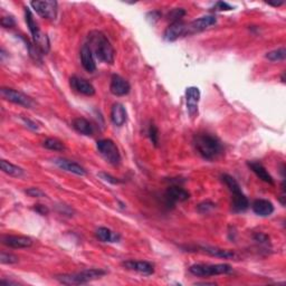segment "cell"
Wrapping results in <instances>:
<instances>
[{
    "label": "cell",
    "mask_w": 286,
    "mask_h": 286,
    "mask_svg": "<svg viewBox=\"0 0 286 286\" xmlns=\"http://www.w3.org/2000/svg\"><path fill=\"white\" fill-rule=\"evenodd\" d=\"M100 155L112 166H119L121 163V153L119 148L111 139H102L96 143Z\"/></svg>",
    "instance_id": "cell-6"
},
{
    "label": "cell",
    "mask_w": 286,
    "mask_h": 286,
    "mask_svg": "<svg viewBox=\"0 0 286 286\" xmlns=\"http://www.w3.org/2000/svg\"><path fill=\"white\" fill-rule=\"evenodd\" d=\"M105 274H106L105 270L101 268H90L76 273L60 274L57 275L55 278L57 279L59 283H62L64 285H82V284H88L92 282V280L103 277Z\"/></svg>",
    "instance_id": "cell-3"
},
{
    "label": "cell",
    "mask_w": 286,
    "mask_h": 286,
    "mask_svg": "<svg viewBox=\"0 0 286 286\" xmlns=\"http://www.w3.org/2000/svg\"><path fill=\"white\" fill-rule=\"evenodd\" d=\"M148 134H149V137H150L151 142L153 143V146L158 147V145H159V130H158V127L155 124H152V123L150 124Z\"/></svg>",
    "instance_id": "cell-30"
},
{
    "label": "cell",
    "mask_w": 286,
    "mask_h": 286,
    "mask_svg": "<svg viewBox=\"0 0 286 286\" xmlns=\"http://www.w3.org/2000/svg\"><path fill=\"white\" fill-rule=\"evenodd\" d=\"M25 19H26V24L29 28V32L33 36V44L37 47L43 54H47L49 50V40L47 35L40 32L38 27V24L36 22L32 10L29 8H25Z\"/></svg>",
    "instance_id": "cell-4"
},
{
    "label": "cell",
    "mask_w": 286,
    "mask_h": 286,
    "mask_svg": "<svg viewBox=\"0 0 286 286\" xmlns=\"http://www.w3.org/2000/svg\"><path fill=\"white\" fill-rule=\"evenodd\" d=\"M234 7H232L231 5H228L227 3L224 2H218L214 4L213 10H217V12H228V10H233Z\"/></svg>",
    "instance_id": "cell-35"
},
{
    "label": "cell",
    "mask_w": 286,
    "mask_h": 286,
    "mask_svg": "<svg viewBox=\"0 0 286 286\" xmlns=\"http://www.w3.org/2000/svg\"><path fill=\"white\" fill-rule=\"evenodd\" d=\"M88 38H89L88 44L96 58L100 59L101 62H103L105 64L112 65L114 63L115 50L109 38H107L103 33L94 30V32L90 33Z\"/></svg>",
    "instance_id": "cell-1"
},
{
    "label": "cell",
    "mask_w": 286,
    "mask_h": 286,
    "mask_svg": "<svg viewBox=\"0 0 286 286\" xmlns=\"http://www.w3.org/2000/svg\"><path fill=\"white\" fill-rule=\"evenodd\" d=\"M25 192H26L29 197H33V198L45 197V192L40 190L39 188H29Z\"/></svg>",
    "instance_id": "cell-34"
},
{
    "label": "cell",
    "mask_w": 286,
    "mask_h": 286,
    "mask_svg": "<svg viewBox=\"0 0 286 286\" xmlns=\"http://www.w3.org/2000/svg\"><path fill=\"white\" fill-rule=\"evenodd\" d=\"M267 4L270 5V6L279 7V6H282V5L284 4V2H267Z\"/></svg>",
    "instance_id": "cell-41"
},
{
    "label": "cell",
    "mask_w": 286,
    "mask_h": 286,
    "mask_svg": "<svg viewBox=\"0 0 286 286\" xmlns=\"http://www.w3.org/2000/svg\"><path fill=\"white\" fill-rule=\"evenodd\" d=\"M102 180H104L106 182H109V183H112V185H119V183L121 182V180H119V179L113 177V176H111L110 173H106V172H99V175H98Z\"/></svg>",
    "instance_id": "cell-33"
},
{
    "label": "cell",
    "mask_w": 286,
    "mask_h": 286,
    "mask_svg": "<svg viewBox=\"0 0 286 286\" xmlns=\"http://www.w3.org/2000/svg\"><path fill=\"white\" fill-rule=\"evenodd\" d=\"M18 260L19 258L14 254L6 252H2V254H0V262H2V264H16L18 263Z\"/></svg>",
    "instance_id": "cell-31"
},
{
    "label": "cell",
    "mask_w": 286,
    "mask_h": 286,
    "mask_svg": "<svg viewBox=\"0 0 286 286\" xmlns=\"http://www.w3.org/2000/svg\"><path fill=\"white\" fill-rule=\"evenodd\" d=\"M4 245L12 248H28L33 245L32 238L27 236H16V235H6L2 238Z\"/></svg>",
    "instance_id": "cell-17"
},
{
    "label": "cell",
    "mask_w": 286,
    "mask_h": 286,
    "mask_svg": "<svg viewBox=\"0 0 286 286\" xmlns=\"http://www.w3.org/2000/svg\"><path fill=\"white\" fill-rule=\"evenodd\" d=\"M22 120L25 124H26L27 127H29L30 130H33V131H38L39 130V125L37 122H35L33 120H30V119H26V117H22Z\"/></svg>",
    "instance_id": "cell-37"
},
{
    "label": "cell",
    "mask_w": 286,
    "mask_h": 286,
    "mask_svg": "<svg viewBox=\"0 0 286 286\" xmlns=\"http://www.w3.org/2000/svg\"><path fill=\"white\" fill-rule=\"evenodd\" d=\"M69 83L72 89H74L79 93L86 95V96H93L95 94V88L88 80L83 78H79V76H72L69 80Z\"/></svg>",
    "instance_id": "cell-14"
},
{
    "label": "cell",
    "mask_w": 286,
    "mask_h": 286,
    "mask_svg": "<svg viewBox=\"0 0 286 286\" xmlns=\"http://www.w3.org/2000/svg\"><path fill=\"white\" fill-rule=\"evenodd\" d=\"M186 30H187V25L183 23L182 20L171 23L165 30L163 38H165L167 42H175V40H177L179 37L186 35Z\"/></svg>",
    "instance_id": "cell-15"
},
{
    "label": "cell",
    "mask_w": 286,
    "mask_h": 286,
    "mask_svg": "<svg viewBox=\"0 0 286 286\" xmlns=\"http://www.w3.org/2000/svg\"><path fill=\"white\" fill-rule=\"evenodd\" d=\"M232 206H233L234 211H236V212H242V211L247 210L249 207V201H248L247 197L243 193V191L236 193V195H233Z\"/></svg>",
    "instance_id": "cell-26"
},
{
    "label": "cell",
    "mask_w": 286,
    "mask_h": 286,
    "mask_svg": "<svg viewBox=\"0 0 286 286\" xmlns=\"http://www.w3.org/2000/svg\"><path fill=\"white\" fill-rule=\"evenodd\" d=\"M95 56L92 52L89 44H84L83 47L81 48V62L82 66L84 69L89 73H93L96 70V63H95Z\"/></svg>",
    "instance_id": "cell-18"
},
{
    "label": "cell",
    "mask_w": 286,
    "mask_h": 286,
    "mask_svg": "<svg viewBox=\"0 0 286 286\" xmlns=\"http://www.w3.org/2000/svg\"><path fill=\"white\" fill-rule=\"evenodd\" d=\"M43 146L46 148V149L53 151H63L66 149L64 143L60 140L56 139V137H48V139H46L43 142Z\"/></svg>",
    "instance_id": "cell-27"
},
{
    "label": "cell",
    "mask_w": 286,
    "mask_h": 286,
    "mask_svg": "<svg viewBox=\"0 0 286 286\" xmlns=\"http://www.w3.org/2000/svg\"><path fill=\"white\" fill-rule=\"evenodd\" d=\"M161 17V13L160 12H151L148 14V16L147 18L149 19V20H152V23H156L158 19H159Z\"/></svg>",
    "instance_id": "cell-40"
},
{
    "label": "cell",
    "mask_w": 286,
    "mask_h": 286,
    "mask_svg": "<svg viewBox=\"0 0 286 286\" xmlns=\"http://www.w3.org/2000/svg\"><path fill=\"white\" fill-rule=\"evenodd\" d=\"M200 90L196 86H190L186 90V103L188 114L192 120L198 117L199 114V102H200Z\"/></svg>",
    "instance_id": "cell-9"
},
{
    "label": "cell",
    "mask_w": 286,
    "mask_h": 286,
    "mask_svg": "<svg viewBox=\"0 0 286 286\" xmlns=\"http://www.w3.org/2000/svg\"><path fill=\"white\" fill-rule=\"evenodd\" d=\"M199 249H200L202 253L208 254V255H210V256L217 257V258L233 259V258L237 257L236 253L229 249H223L219 247H211V246H201V247H199Z\"/></svg>",
    "instance_id": "cell-22"
},
{
    "label": "cell",
    "mask_w": 286,
    "mask_h": 286,
    "mask_svg": "<svg viewBox=\"0 0 286 286\" xmlns=\"http://www.w3.org/2000/svg\"><path fill=\"white\" fill-rule=\"evenodd\" d=\"M127 120L126 109L123 104L114 103L111 109V121L116 126H122L125 124Z\"/></svg>",
    "instance_id": "cell-21"
},
{
    "label": "cell",
    "mask_w": 286,
    "mask_h": 286,
    "mask_svg": "<svg viewBox=\"0 0 286 286\" xmlns=\"http://www.w3.org/2000/svg\"><path fill=\"white\" fill-rule=\"evenodd\" d=\"M122 266L129 270H134L136 273H140L143 275H152L155 273V265L147 262V260H133L129 259L122 263Z\"/></svg>",
    "instance_id": "cell-12"
},
{
    "label": "cell",
    "mask_w": 286,
    "mask_h": 286,
    "mask_svg": "<svg viewBox=\"0 0 286 286\" xmlns=\"http://www.w3.org/2000/svg\"><path fill=\"white\" fill-rule=\"evenodd\" d=\"M247 166L249 167V169L260 179V180L268 183V185L274 186L275 182L273 177L269 175V172L266 170V168H265L262 163L258 161H248Z\"/></svg>",
    "instance_id": "cell-20"
},
{
    "label": "cell",
    "mask_w": 286,
    "mask_h": 286,
    "mask_svg": "<svg viewBox=\"0 0 286 286\" xmlns=\"http://www.w3.org/2000/svg\"><path fill=\"white\" fill-rule=\"evenodd\" d=\"M252 209L259 217H268L274 212V205L266 199H256L252 203Z\"/></svg>",
    "instance_id": "cell-19"
},
{
    "label": "cell",
    "mask_w": 286,
    "mask_h": 286,
    "mask_svg": "<svg viewBox=\"0 0 286 286\" xmlns=\"http://www.w3.org/2000/svg\"><path fill=\"white\" fill-rule=\"evenodd\" d=\"M72 125H73L74 130L76 132H79L80 134H83L86 136L93 135L94 132L93 126H92V124L90 123V121L84 119V117H76V119L73 120Z\"/></svg>",
    "instance_id": "cell-23"
},
{
    "label": "cell",
    "mask_w": 286,
    "mask_h": 286,
    "mask_svg": "<svg viewBox=\"0 0 286 286\" xmlns=\"http://www.w3.org/2000/svg\"><path fill=\"white\" fill-rule=\"evenodd\" d=\"M193 143L203 159L213 160L223 152V145L216 135L210 133H198L193 137Z\"/></svg>",
    "instance_id": "cell-2"
},
{
    "label": "cell",
    "mask_w": 286,
    "mask_h": 286,
    "mask_svg": "<svg viewBox=\"0 0 286 286\" xmlns=\"http://www.w3.org/2000/svg\"><path fill=\"white\" fill-rule=\"evenodd\" d=\"M285 198H286V197H285L284 193H283V195L280 196V198H279V201H280V203H282V206H285V200H284Z\"/></svg>",
    "instance_id": "cell-42"
},
{
    "label": "cell",
    "mask_w": 286,
    "mask_h": 286,
    "mask_svg": "<svg viewBox=\"0 0 286 286\" xmlns=\"http://www.w3.org/2000/svg\"><path fill=\"white\" fill-rule=\"evenodd\" d=\"M214 207H216V205H214L213 202L207 200L199 203L197 206V210L200 213H208L209 211H211Z\"/></svg>",
    "instance_id": "cell-32"
},
{
    "label": "cell",
    "mask_w": 286,
    "mask_h": 286,
    "mask_svg": "<svg viewBox=\"0 0 286 286\" xmlns=\"http://www.w3.org/2000/svg\"><path fill=\"white\" fill-rule=\"evenodd\" d=\"M196 285H216L214 283H208V282H201V283H196Z\"/></svg>",
    "instance_id": "cell-43"
},
{
    "label": "cell",
    "mask_w": 286,
    "mask_h": 286,
    "mask_svg": "<svg viewBox=\"0 0 286 286\" xmlns=\"http://www.w3.org/2000/svg\"><path fill=\"white\" fill-rule=\"evenodd\" d=\"M15 24H16V22L12 16L2 18V26L5 28H12L15 26Z\"/></svg>",
    "instance_id": "cell-38"
},
{
    "label": "cell",
    "mask_w": 286,
    "mask_h": 286,
    "mask_svg": "<svg viewBox=\"0 0 286 286\" xmlns=\"http://www.w3.org/2000/svg\"><path fill=\"white\" fill-rule=\"evenodd\" d=\"M0 168H2V170L5 173H7V175L10 176V177L20 178V177H23L24 173H25L24 170L20 167L14 165V163L9 162L7 160H4V159L0 161Z\"/></svg>",
    "instance_id": "cell-25"
},
{
    "label": "cell",
    "mask_w": 286,
    "mask_h": 286,
    "mask_svg": "<svg viewBox=\"0 0 286 286\" xmlns=\"http://www.w3.org/2000/svg\"><path fill=\"white\" fill-rule=\"evenodd\" d=\"M101 242L103 243H119L121 241V235L115 232H112L111 229L106 227H100L95 233Z\"/></svg>",
    "instance_id": "cell-24"
},
{
    "label": "cell",
    "mask_w": 286,
    "mask_h": 286,
    "mask_svg": "<svg viewBox=\"0 0 286 286\" xmlns=\"http://www.w3.org/2000/svg\"><path fill=\"white\" fill-rule=\"evenodd\" d=\"M33 209L37 213L42 214V216H46V214H48V212H49V209L46 206H44V205H40V203H37V205H35Z\"/></svg>",
    "instance_id": "cell-39"
},
{
    "label": "cell",
    "mask_w": 286,
    "mask_h": 286,
    "mask_svg": "<svg viewBox=\"0 0 286 286\" xmlns=\"http://www.w3.org/2000/svg\"><path fill=\"white\" fill-rule=\"evenodd\" d=\"M131 85L125 79L120 75L114 74L111 79L110 92L115 96H124L130 93Z\"/></svg>",
    "instance_id": "cell-13"
},
{
    "label": "cell",
    "mask_w": 286,
    "mask_h": 286,
    "mask_svg": "<svg viewBox=\"0 0 286 286\" xmlns=\"http://www.w3.org/2000/svg\"><path fill=\"white\" fill-rule=\"evenodd\" d=\"M265 57L269 59L270 62H283L286 57V49L285 47H280L277 49H274L272 52H268Z\"/></svg>",
    "instance_id": "cell-28"
},
{
    "label": "cell",
    "mask_w": 286,
    "mask_h": 286,
    "mask_svg": "<svg viewBox=\"0 0 286 286\" xmlns=\"http://www.w3.org/2000/svg\"><path fill=\"white\" fill-rule=\"evenodd\" d=\"M54 163L58 168H60L62 170H65L70 173H74L76 176L83 177L86 175V170L79 163H76L74 161H70L68 159H65V158H56L54 159Z\"/></svg>",
    "instance_id": "cell-16"
},
{
    "label": "cell",
    "mask_w": 286,
    "mask_h": 286,
    "mask_svg": "<svg viewBox=\"0 0 286 286\" xmlns=\"http://www.w3.org/2000/svg\"><path fill=\"white\" fill-rule=\"evenodd\" d=\"M190 198V193H189L185 189L178 186H172L167 189L165 193V200L167 206H175L177 202H183L187 201Z\"/></svg>",
    "instance_id": "cell-11"
},
{
    "label": "cell",
    "mask_w": 286,
    "mask_h": 286,
    "mask_svg": "<svg viewBox=\"0 0 286 286\" xmlns=\"http://www.w3.org/2000/svg\"><path fill=\"white\" fill-rule=\"evenodd\" d=\"M253 238H254L255 242H257L259 244H268L269 243V237L264 233H256L253 236Z\"/></svg>",
    "instance_id": "cell-36"
},
{
    "label": "cell",
    "mask_w": 286,
    "mask_h": 286,
    "mask_svg": "<svg viewBox=\"0 0 286 286\" xmlns=\"http://www.w3.org/2000/svg\"><path fill=\"white\" fill-rule=\"evenodd\" d=\"M189 272L198 277H209L231 274L233 267L229 264H193L189 267Z\"/></svg>",
    "instance_id": "cell-5"
},
{
    "label": "cell",
    "mask_w": 286,
    "mask_h": 286,
    "mask_svg": "<svg viewBox=\"0 0 286 286\" xmlns=\"http://www.w3.org/2000/svg\"><path fill=\"white\" fill-rule=\"evenodd\" d=\"M217 24V18L212 16V15H207V16H202L200 18H197L187 25L186 35H192L196 33H200L210 28L213 25Z\"/></svg>",
    "instance_id": "cell-10"
},
{
    "label": "cell",
    "mask_w": 286,
    "mask_h": 286,
    "mask_svg": "<svg viewBox=\"0 0 286 286\" xmlns=\"http://www.w3.org/2000/svg\"><path fill=\"white\" fill-rule=\"evenodd\" d=\"M186 15V10L182 9V8H176L171 10L168 15V18L169 20H171V23H175V22H179V20H181V18L185 16Z\"/></svg>",
    "instance_id": "cell-29"
},
{
    "label": "cell",
    "mask_w": 286,
    "mask_h": 286,
    "mask_svg": "<svg viewBox=\"0 0 286 286\" xmlns=\"http://www.w3.org/2000/svg\"><path fill=\"white\" fill-rule=\"evenodd\" d=\"M30 6L35 10L36 14L42 18L55 20L57 17V2L53 0H45V2H32Z\"/></svg>",
    "instance_id": "cell-7"
},
{
    "label": "cell",
    "mask_w": 286,
    "mask_h": 286,
    "mask_svg": "<svg viewBox=\"0 0 286 286\" xmlns=\"http://www.w3.org/2000/svg\"><path fill=\"white\" fill-rule=\"evenodd\" d=\"M2 96L12 103L22 105L24 107H32L34 104V101L32 98H29L28 95L24 94L23 92H19L17 90L9 89V88H3L0 90Z\"/></svg>",
    "instance_id": "cell-8"
}]
</instances>
